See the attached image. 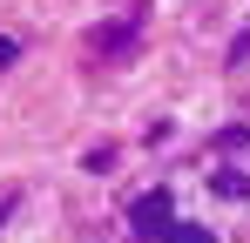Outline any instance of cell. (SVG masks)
I'll return each instance as SVG.
<instances>
[{
	"mask_svg": "<svg viewBox=\"0 0 250 243\" xmlns=\"http://www.w3.org/2000/svg\"><path fill=\"white\" fill-rule=\"evenodd\" d=\"M7 209H14V189H0V223H7Z\"/></svg>",
	"mask_w": 250,
	"mask_h": 243,
	"instance_id": "5",
	"label": "cell"
},
{
	"mask_svg": "<svg viewBox=\"0 0 250 243\" xmlns=\"http://www.w3.org/2000/svg\"><path fill=\"white\" fill-rule=\"evenodd\" d=\"M163 243H216V237H209V230H196V223H169Z\"/></svg>",
	"mask_w": 250,
	"mask_h": 243,
	"instance_id": "2",
	"label": "cell"
},
{
	"mask_svg": "<svg viewBox=\"0 0 250 243\" xmlns=\"http://www.w3.org/2000/svg\"><path fill=\"white\" fill-rule=\"evenodd\" d=\"M216 196H230V202H244V196H250V182H244V176H216Z\"/></svg>",
	"mask_w": 250,
	"mask_h": 243,
	"instance_id": "3",
	"label": "cell"
},
{
	"mask_svg": "<svg viewBox=\"0 0 250 243\" xmlns=\"http://www.w3.org/2000/svg\"><path fill=\"white\" fill-rule=\"evenodd\" d=\"M128 223H135L142 237H169V223H176V202H169V189H156V196H142L135 209H128Z\"/></svg>",
	"mask_w": 250,
	"mask_h": 243,
	"instance_id": "1",
	"label": "cell"
},
{
	"mask_svg": "<svg viewBox=\"0 0 250 243\" xmlns=\"http://www.w3.org/2000/svg\"><path fill=\"white\" fill-rule=\"evenodd\" d=\"M14 54H21V40H14V34H0V68H14Z\"/></svg>",
	"mask_w": 250,
	"mask_h": 243,
	"instance_id": "4",
	"label": "cell"
}]
</instances>
